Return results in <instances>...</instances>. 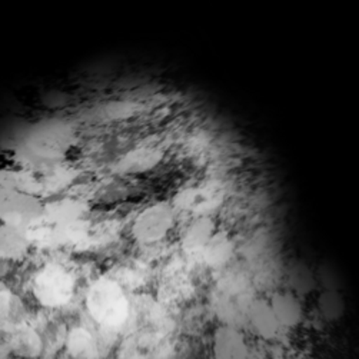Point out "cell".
I'll list each match as a JSON object with an SVG mask.
<instances>
[{"label": "cell", "mask_w": 359, "mask_h": 359, "mask_svg": "<svg viewBox=\"0 0 359 359\" xmlns=\"http://www.w3.org/2000/svg\"><path fill=\"white\" fill-rule=\"evenodd\" d=\"M86 305L89 313L97 324L107 328L122 325L129 312L122 288L111 279H100L90 286Z\"/></svg>", "instance_id": "6da1fadb"}, {"label": "cell", "mask_w": 359, "mask_h": 359, "mask_svg": "<svg viewBox=\"0 0 359 359\" xmlns=\"http://www.w3.org/2000/svg\"><path fill=\"white\" fill-rule=\"evenodd\" d=\"M43 208L34 195L0 188V224L29 231L43 218Z\"/></svg>", "instance_id": "7a4b0ae2"}, {"label": "cell", "mask_w": 359, "mask_h": 359, "mask_svg": "<svg viewBox=\"0 0 359 359\" xmlns=\"http://www.w3.org/2000/svg\"><path fill=\"white\" fill-rule=\"evenodd\" d=\"M75 283L72 276L60 266L49 265L34 278L33 294L43 306L60 308L74 295Z\"/></svg>", "instance_id": "3957f363"}, {"label": "cell", "mask_w": 359, "mask_h": 359, "mask_svg": "<svg viewBox=\"0 0 359 359\" xmlns=\"http://www.w3.org/2000/svg\"><path fill=\"white\" fill-rule=\"evenodd\" d=\"M173 226V210L166 203H156L143 210L133 222L132 233L142 243L163 239Z\"/></svg>", "instance_id": "277c9868"}, {"label": "cell", "mask_w": 359, "mask_h": 359, "mask_svg": "<svg viewBox=\"0 0 359 359\" xmlns=\"http://www.w3.org/2000/svg\"><path fill=\"white\" fill-rule=\"evenodd\" d=\"M215 359H248V346L243 337L232 327H222L213 338Z\"/></svg>", "instance_id": "5b68a950"}, {"label": "cell", "mask_w": 359, "mask_h": 359, "mask_svg": "<svg viewBox=\"0 0 359 359\" xmlns=\"http://www.w3.org/2000/svg\"><path fill=\"white\" fill-rule=\"evenodd\" d=\"M276 320L279 322L280 328H294L301 324L304 318V309L292 292H279L275 294L271 301H268Z\"/></svg>", "instance_id": "8992f818"}, {"label": "cell", "mask_w": 359, "mask_h": 359, "mask_svg": "<svg viewBox=\"0 0 359 359\" xmlns=\"http://www.w3.org/2000/svg\"><path fill=\"white\" fill-rule=\"evenodd\" d=\"M29 245L27 231L0 224V259L6 262L20 259L27 252Z\"/></svg>", "instance_id": "52a82bcc"}, {"label": "cell", "mask_w": 359, "mask_h": 359, "mask_svg": "<svg viewBox=\"0 0 359 359\" xmlns=\"http://www.w3.org/2000/svg\"><path fill=\"white\" fill-rule=\"evenodd\" d=\"M248 318L250 325L265 339H272L278 335L280 325L276 320L273 311L268 301L257 299L248 308Z\"/></svg>", "instance_id": "ba28073f"}, {"label": "cell", "mask_w": 359, "mask_h": 359, "mask_svg": "<svg viewBox=\"0 0 359 359\" xmlns=\"http://www.w3.org/2000/svg\"><path fill=\"white\" fill-rule=\"evenodd\" d=\"M215 235V224L209 217L198 218L187 231L184 245L191 252H201L209 239Z\"/></svg>", "instance_id": "9c48e42d"}, {"label": "cell", "mask_w": 359, "mask_h": 359, "mask_svg": "<svg viewBox=\"0 0 359 359\" xmlns=\"http://www.w3.org/2000/svg\"><path fill=\"white\" fill-rule=\"evenodd\" d=\"M233 246L225 233H215L205 248L201 250V255L209 265H222L232 257Z\"/></svg>", "instance_id": "30bf717a"}, {"label": "cell", "mask_w": 359, "mask_h": 359, "mask_svg": "<svg viewBox=\"0 0 359 359\" xmlns=\"http://www.w3.org/2000/svg\"><path fill=\"white\" fill-rule=\"evenodd\" d=\"M82 206L74 201H59L43 208V217L56 225L74 224L81 215Z\"/></svg>", "instance_id": "8fae6325"}, {"label": "cell", "mask_w": 359, "mask_h": 359, "mask_svg": "<svg viewBox=\"0 0 359 359\" xmlns=\"http://www.w3.org/2000/svg\"><path fill=\"white\" fill-rule=\"evenodd\" d=\"M19 308L16 295L6 288H0V331L13 332L19 328Z\"/></svg>", "instance_id": "7c38bea8"}, {"label": "cell", "mask_w": 359, "mask_h": 359, "mask_svg": "<svg viewBox=\"0 0 359 359\" xmlns=\"http://www.w3.org/2000/svg\"><path fill=\"white\" fill-rule=\"evenodd\" d=\"M11 344H12V349L18 355L26 356V358H33L36 355H39L42 349V342L39 335L32 330H25L22 327L13 331Z\"/></svg>", "instance_id": "4fadbf2b"}, {"label": "cell", "mask_w": 359, "mask_h": 359, "mask_svg": "<svg viewBox=\"0 0 359 359\" xmlns=\"http://www.w3.org/2000/svg\"><path fill=\"white\" fill-rule=\"evenodd\" d=\"M159 162V154L151 149H139L126 155L122 161V169L126 172H143L154 168Z\"/></svg>", "instance_id": "5bb4252c"}, {"label": "cell", "mask_w": 359, "mask_h": 359, "mask_svg": "<svg viewBox=\"0 0 359 359\" xmlns=\"http://www.w3.org/2000/svg\"><path fill=\"white\" fill-rule=\"evenodd\" d=\"M318 308L327 320H338L345 312V302L339 292L325 291L318 299Z\"/></svg>", "instance_id": "9a60e30c"}, {"label": "cell", "mask_w": 359, "mask_h": 359, "mask_svg": "<svg viewBox=\"0 0 359 359\" xmlns=\"http://www.w3.org/2000/svg\"><path fill=\"white\" fill-rule=\"evenodd\" d=\"M290 283L295 294L305 295L313 291L316 286V278L313 273L304 265H297L290 273Z\"/></svg>", "instance_id": "2e32d148"}, {"label": "cell", "mask_w": 359, "mask_h": 359, "mask_svg": "<svg viewBox=\"0 0 359 359\" xmlns=\"http://www.w3.org/2000/svg\"><path fill=\"white\" fill-rule=\"evenodd\" d=\"M67 348L75 356L88 355L92 349V338L85 330L76 328L67 338Z\"/></svg>", "instance_id": "e0dca14e"}, {"label": "cell", "mask_w": 359, "mask_h": 359, "mask_svg": "<svg viewBox=\"0 0 359 359\" xmlns=\"http://www.w3.org/2000/svg\"><path fill=\"white\" fill-rule=\"evenodd\" d=\"M8 272H9V262L0 259V279L5 278L8 275Z\"/></svg>", "instance_id": "ac0fdd59"}]
</instances>
